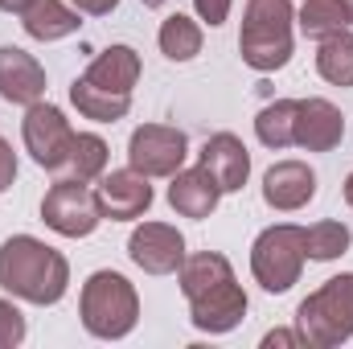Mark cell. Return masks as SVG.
Instances as JSON below:
<instances>
[{
    "instance_id": "1",
    "label": "cell",
    "mask_w": 353,
    "mask_h": 349,
    "mask_svg": "<svg viewBox=\"0 0 353 349\" xmlns=\"http://www.w3.org/2000/svg\"><path fill=\"white\" fill-rule=\"evenodd\" d=\"M181 292H185V300L193 308V325L201 333H230L247 312V296H243L230 263L214 251H201L181 263Z\"/></svg>"
},
{
    "instance_id": "2",
    "label": "cell",
    "mask_w": 353,
    "mask_h": 349,
    "mask_svg": "<svg viewBox=\"0 0 353 349\" xmlns=\"http://www.w3.org/2000/svg\"><path fill=\"white\" fill-rule=\"evenodd\" d=\"M136 79H140V54L132 46H111L90 62L83 79H74L70 103L79 107V115H87L94 123H115L132 107Z\"/></svg>"
},
{
    "instance_id": "3",
    "label": "cell",
    "mask_w": 353,
    "mask_h": 349,
    "mask_svg": "<svg viewBox=\"0 0 353 349\" xmlns=\"http://www.w3.org/2000/svg\"><path fill=\"white\" fill-rule=\"evenodd\" d=\"M70 283V267L66 259L37 243L33 235H12L0 247V288L29 300V304H58L66 296Z\"/></svg>"
},
{
    "instance_id": "4",
    "label": "cell",
    "mask_w": 353,
    "mask_h": 349,
    "mask_svg": "<svg viewBox=\"0 0 353 349\" xmlns=\"http://www.w3.org/2000/svg\"><path fill=\"white\" fill-rule=\"evenodd\" d=\"M292 0H251L247 4V21L239 33V50L243 62L251 70H279L292 58Z\"/></svg>"
},
{
    "instance_id": "5",
    "label": "cell",
    "mask_w": 353,
    "mask_h": 349,
    "mask_svg": "<svg viewBox=\"0 0 353 349\" xmlns=\"http://www.w3.org/2000/svg\"><path fill=\"white\" fill-rule=\"evenodd\" d=\"M136 317H140L136 292L119 271H94L87 279V288H83V325L94 337H107V341L128 337L136 329Z\"/></svg>"
},
{
    "instance_id": "6",
    "label": "cell",
    "mask_w": 353,
    "mask_h": 349,
    "mask_svg": "<svg viewBox=\"0 0 353 349\" xmlns=\"http://www.w3.org/2000/svg\"><path fill=\"white\" fill-rule=\"evenodd\" d=\"M296 325L304 346H337L353 337V275L325 279V288L296 308Z\"/></svg>"
},
{
    "instance_id": "7",
    "label": "cell",
    "mask_w": 353,
    "mask_h": 349,
    "mask_svg": "<svg viewBox=\"0 0 353 349\" xmlns=\"http://www.w3.org/2000/svg\"><path fill=\"white\" fill-rule=\"evenodd\" d=\"M308 259V247H304V226H292V222H279L263 230L255 239V251H251V271L255 279L263 283L267 292H288L296 279H300V267Z\"/></svg>"
},
{
    "instance_id": "8",
    "label": "cell",
    "mask_w": 353,
    "mask_h": 349,
    "mask_svg": "<svg viewBox=\"0 0 353 349\" xmlns=\"http://www.w3.org/2000/svg\"><path fill=\"white\" fill-rule=\"evenodd\" d=\"M41 222L66 239H87L94 235V226L103 222L99 210V193L87 181H54L46 201H41Z\"/></svg>"
},
{
    "instance_id": "9",
    "label": "cell",
    "mask_w": 353,
    "mask_h": 349,
    "mask_svg": "<svg viewBox=\"0 0 353 349\" xmlns=\"http://www.w3.org/2000/svg\"><path fill=\"white\" fill-rule=\"evenodd\" d=\"M185 157H189V140H185V132L165 128V123H144V128H136L132 140H128V161H132L136 173H144V177H173V173H181Z\"/></svg>"
},
{
    "instance_id": "10",
    "label": "cell",
    "mask_w": 353,
    "mask_h": 349,
    "mask_svg": "<svg viewBox=\"0 0 353 349\" xmlns=\"http://www.w3.org/2000/svg\"><path fill=\"white\" fill-rule=\"evenodd\" d=\"M21 132H25L29 157H33L41 169L58 173L62 161H66V152H70V140H74V128L66 123V115H62L58 107H50V103H33V107L25 111Z\"/></svg>"
},
{
    "instance_id": "11",
    "label": "cell",
    "mask_w": 353,
    "mask_h": 349,
    "mask_svg": "<svg viewBox=\"0 0 353 349\" xmlns=\"http://www.w3.org/2000/svg\"><path fill=\"white\" fill-rule=\"evenodd\" d=\"M128 255L136 267H144L148 275H173L185 263V239L165 222H144L132 230L128 239Z\"/></svg>"
},
{
    "instance_id": "12",
    "label": "cell",
    "mask_w": 353,
    "mask_h": 349,
    "mask_svg": "<svg viewBox=\"0 0 353 349\" xmlns=\"http://www.w3.org/2000/svg\"><path fill=\"white\" fill-rule=\"evenodd\" d=\"M94 193H99L103 218H111V222H132V218H140L152 206V185H148V177L136 173V169L103 173L99 185H94Z\"/></svg>"
},
{
    "instance_id": "13",
    "label": "cell",
    "mask_w": 353,
    "mask_h": 349,
    "mask_svg": "<svg viewBox=\"0 0 353 349\" xmlns=\"http://www.w3.org/2000/svg\"><path fill=\"white\" fill-rule=\"evenodd\" d=\"M197 165L214 177V185H218L222 193H234V189H243L247 177H251V152H247V144H243L234 132H218V136L205 140Z\"/></svg>"
},
{
    "instance_id": "14",
    "label": "cell",
    "mask_w": 353,
    "mask_h": 349,
    "mask_svg": "<svg viewBox=\"0 0 353 349\" xmlns=\"http://www.w3.org/2000/svg\"><path fill=\"white\" fill-rule=\"evenodd\" d=\"M46 94V70L37 66L33 54L17 46H0V99L17 107H33Z\"/></svg>"
},
{
    "instance_id": "15",
    "label": "cell",
    "mask_w": 353,
    "mask_h": 349,
    "mask_svg": "<svg viewBox=\"0 0 353 349\" xmlns=\"http://www.w3.org/2000/svg\"><path fill=\"white\" fill-rule=\"evenodd\" d=\"M316 197V173L304 161H279L263 177V201L279 214H292Z\"/></svg>"
},
{
    "instance_id": "16",
    "label": "cell",
    "mask_w": 353,
    "mask_h": 349,
    "mask_svg": "<svg viewBox=\"0 0 353 349\" xmlns=\"http://www.w3.org/2000/svg\"><path fill=\"white\" fill-rule=\"evenodd\" d=\"M345 136V119L329 99H300L296 111V144L308 152H329Z\"/></svg>"
},
{
    "instance_id": "17",
    "label": "cell",
    "mask_w": 353,
    "mask_h": 349,
    "mask_svg": "<svg viewBox=\"0 0 353 349\" xmlns=\"http://www.w3.org/2000/svg\"><path fill=\"white\" fill-rule=\"evenodd\" d=\"M222 189L214 185V177L205 173L201 165L197 169H185V173H173V185H169V206L185 218H210L214 206H218Z\"/></svg>"
},
{
    "instance_id": "18",
    "label": "cell",
    "mask_w": 353,
    "mask_h": 349,
    "mask_svg": "<svg viewBox=\"0 0 353 349\" xmlns=\"http://www.w3.org/2000/svg\"><path fill=\"white\" fill-rule=\"evenodd\" d=\"M21 25H25V33L37 37V41H58V37H70L83 21H79V12L66 8L62 0H29V4L21 8Z\"/></svg>"
},
{
    "instance_id": "19",
    "label": "cell",
    "mask_w": 353,
    "mask_h": 349,
    "mask_svg": "<svg viewBox=\"0 0 353 349\" xmlns=\"http://www.w3.org/2000/svg\"><path fill=\"white\" fill-rule=\"evenodd\" d=\"M107 173V144L94 136V132H74L70 140V152L58 169V181H94V177Z\"/></svg>"
},
{
    "instance_id": "20",
    "label": "cell",
    "mask_w": 353,
    "mask_h": 349,
    "mask_svg": "<svg viewBox=\"0 0 353 349\" xmlns=\"http://www.w3.org/2000/svg\"><path fill=\"white\" fill-rule=\"evenodd\" d=\"M316 70H321V79L333 83V87H353V33L350 29L321 37Z\"/></svg>"
},
{
    "instance_id": "21",
    "label": "cell",
    "mask_w": 353,
    "mask_h": 349,
    "mask_svg": "<svg viewBox=\"0 0 353 349\" xmlns=\"http://www.w3.org/2000/svg\"><path fill=\"white\" fill-rule=\"evenodd\" d=\"M296 111H300V99H275L271 107L259 111L255 119V132L267 148H288L296 144Z\"/></svg>"
},
{
    "instance_id": "22",
    "label": "cell",
    "mask_w": 353,
    "mask_h": 349,
    "mask_svg": "<svg viewBox=\"0 0 353 349\" xmlns=\"http://www.w3.org/2000/svg\"><path fill=\"white\" fill-rule=\"evenodd\" d=\"M353 25V12L345 0H308L300 8V29L304 37H329Z\"/></svg>"
},
{
    "instance_id": "23",
    "label": "cell",
    "mask_w": 353,
    "mask_h": 349,
    "mask_svg": "<svg viewBox=\"0 0 353 349\" xmlns=\"http://www.w3.org/2000/svg\"><path fill=\"white\" fill-rule=\"evenodd\" d=\"M157 41H161V54L173 58V62H189L193 54H201V29H197V21H189L181 12L165 17Z\"/></svg>"
},
{
    "instance_id": "24",
    "label": "cell",
    "mask_w": 353,
    "mask_h": 349,
    "mask_svg": "<svg viewBox=\"0 0 353 349\" xmlns=\"http://www.w3.org/2000/svg\"><path fill=\"white\" fill-rule=\"evenodd\" d=\"M353 243L350 226L345 222H316V226H304V247H308V259H337V255H345Z\"/></svg>"
},
{
    "instance_id": "25",
    "label": "cell",
    "mask_w": 353,
    "mask_h": 349,
    "mask_svg": "<svg viewBox=\"0 0 353 349\" xmlns=\"http://www.w3.org/2000/svg\"><path fill=\"white\" fill-rule=\"evenodd\" d=\"M21 341H25V317L8 300H0V349L21 346Z\"/></svg>"
},
{
    "instance_id": "26",
    "label": "cell",
    "mask_w": 353,
    "mask_h": 349,
    "mask_svg": "<svg viewBox=\"0 0 353 349\" xmlns=\"http://www.w3.org/2000/svg\"><path fill=\"white\" fill-rule=\"evenodd\" d=\"M193 8H197V17L205 25H222L226 12H230V0H193Z\"/></svg>"
},
{
    "instance_id": "27",
    "label": "cell",
    "mask_w": 353,
    "mask_h": 349,
    "mask_svg": "<svg viewBox=\"0 0 353 349\" xmlns=\"http://www.w3.org/2000/svg\"><path fill=\"white\" fill-rule=\"evenodd\" d=\"M12 177H17V157H12V148L0 140V193L12 185Z\"/></svg>"
},
{
    "instance_id": "28",
    "label": "cell",
    "mask_w": 353,
    "mask_h": 349,
    "mask_svg": "<svg viewBox=\"0 0 353 349\" xmlns=\"http://www.w3.org/2000/svg\"><path fill=\"white\" fill-rule=\"evenodd\" d=\"M79 4V12H87V17H107L119 0H74Z\"/></svg>"
},
{
    "instance_id": "29",
    "label": "cell",
    "mask_w": 353,
    "mask_h": 349,
    "mask_svg": "<svg viewBox=\"0 0 353 349\" xmlns=\"http://www.w3.org/2000/svg\"><path fill=\"white\" fill-rule=\"evenodd\" d=\"M263 346L267 349H275V346H304V337H300V329H296V333H267Z\"/></svg>"
},
{
    "instance_id": "30",
    "label": "cell",
    "mask_w": 353,
    "mask_h": 349,
    "mask_svg": "<svg viewBox=\"0 0 353 349\" xmlns=\"http://www.w3.org/2000/svg\"><path fill=\"white\" fill-rule=\"evenodd\" d=\"M25 4H29V0H0V8H4V12H21Z\"/></svg>"
},
{
    "instance_id": "31",
    "label": "cell",
    "mask_w": 353,
    "mask_h": 349,
    "mask_svg": "<svg viewBox=\"0 0 353 349\" xmlns=\"http://www.w3.org/2000/svg\"><path fill=\"white\" fill-rule=\"evenodd\" d=\"M345 201H350V210H353V173H350V181H345Z\"/></svg>"
},
{
    "instance_id": "32",
    "label": "cell",
    "mask_w": 353,
    "mask_h": 349,
    "mask_svg": "<svg viewBox=\"0 0 353 349\" xmlns=\"http://www.w3.org/2000/svg\"><path fill=\"white\" fill-rule=\"evenodd\" d=\"M161 4H165V0H144V8H161Z\"/></svg>"
},
{
    "instance_id": "33",
    "label": "cell",
    "mask_w": 353,
    "mask_h": 349,
    "mask_svg": "<svg viewBox=\"0 0 353 349\" xmlns=\"http://www.w3.org/2000/svg\"><path fill=\"white\" fill-rule=\"evenodd\" d=\"M345 4H350V12H353V0H345Z\"/></svg>"
}]
</instances>
